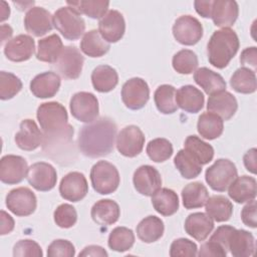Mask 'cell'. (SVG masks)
I'll return each instance as SVG.
<instances>
[{
  "instance_id": "obj_31",
  "label": "cell",
  "mask_w": 257,
  "mask_h": 257,
  "mask_svg": "<svg viewBox=\"0 0 257 257\" xmlns=\"http://www.w3.org/2000/svg\"><path fill=\"white\" fill-rule=\"evenodd\" d=\"M154 209L163 216H172L179 210V198L176 192L168 188L159 189L152 196Z\"/></svg>"
},
{
  "instance_id": "obj_49",
  "label": "cell",
  "mask_w": 257,
  "mask_h": 257,
  "mask_svg": "<svg viewBox=\"0 0 257 257\" xmlns=\"http://www.w3.org/2000/svg\"><path fill=\"white\" fill-rule=\"evenodd\" d=\"M197 245L193 241L187 238H179L173 241L170 247V255L172 257L179 256H196L197 255Z\"/></svg>"
},
{
  "instance_id": "obj_6",
  "label": "cell",
  "mask_w": 257,
  "mask_h": 257,
  "mask_svg": "<svg viewBox=\"0 0 257 257\" xmlns=\"http://www.w3.org/2000/svg\"><path fill=\"white\" fill-rule=\"evenodd\" d=\"M237 178V169L228 159H219L206 170L205 179L210 188L217 192H225Z\"/></svg>"
},
{
  "instance_id": "obj_43",
  "label": "cell",
  "mask_w": 257,
  "mask_h": 257,
  "mask_svg": "<svg viewBox=\"0 0 257 257\" xmlns=\"http://www.w3.org/2000/svg\"><path fill=\"white\" fill-rule=\"evenodd\" d=\"M135 243L134 232L126 227L114 228L108 236V247L116 252H124L130 250Z\"/></svg>"
},
{
  "instance_id": "obj_57",
  "label": "cell",
  "mask_w": 257,
  "mask_h": 257,
  "mask_svg": "<svg viewBox=\"0 0 257 257\" xmlns=\"http://www.w3.org/2000/svg\"><path fill=\"white\" fill-rule=\"evenodd\" d=\"M14 229V220L5 211H1V227L0 234H9Z\"/></svg>"
},
{
  "instance_id": "obj_8",
  "label": "cell",
  "mask_w": 257,
  "mask_h": 257,
  "mask_svg": "<svg viewBox=\"0 0 257 257\" xmlns=\"http://www.w3.org/2000/svg\"><path fill=\"white\" fill-rule=\"evenodd\" d=\"M84 57L75 46L63 47L58 59L53 63L54 69L65 79H76L80 76Z\"/></svg>"
},
{
  "instance_id": "obj_36",
  "label": "cell",
  "mask_w": 257,
  "mask_h": 257,
  "mask_svg": "<svg viewBox=\"0 0 257 257\" xmlns=\"http://www.w3.org/2000/svg\"><path fill=\"white\" fill-rule=\"evenodd\" d=\"M209 198L207 188L199 182L186 185L182 190L183 205L186 209H197L203 207Z\"/></svg>"
},
{
  "instance_id": "obj_25",
  "label": "cell",
  "mask_w": 257,
  "mask_h": 257,
  "mask_svg": "<svg viewBox=\"0 0 257 257\" xmlns=\"http://www.w3.org/2000/svg\"><path fill=\"white\" fill-rule=\"evenodd\" d=\"M203 92L193 85H183L176 90V103L178 107L189 113L199 112L204 105Z\"/></svg>"
},
{
  "instance_id": "obj_29",
  "label": "cell",
  "mask_w": 257,
  "mask_h": 257,
  "mask_svg": "<svg viewBox=\"0 0 257 257\" xmlns=\"http://www.w3.org/2000/svg\"><path fill=\"white\" fill-rule=\"evenodd\" d=\"M194 80L210 95L226 89V81L224 78L219 73L207 67L198 68L194 73Z\"/></svg>"
},
{
  "instance_id": "obj_41",
  "label": "cell",
  "mask_w": 257,
  "mask_h": 257,
  "mask_svg": "<svg viewBox=\"0 0 257 257\" xmlns=\"http://www.w3.org/2000/svg\"><path fill=\"white\" fill-rule=\"evenodd\" d=\"M67 5L79 14H84L92 19H101L106 14L109 2L103 0H80L67 1Z\"/></svg>"
},
{
  "instance_id": "obj_52",
  "label": "cell",
  "mask_w": 257,
  "mask_h": 257,
  "mask_svg": "<svg viewBox=\"0 0 257 257\" xmlns=\"http://www.w3.org/2000/svg\"><path fill=\"white\" fill-rule=\"evenodd\" d=\"M242 222L251 228H256V201L255 199L248 202L241 211Z\"/></svg>"
},
{
  "instance_id": "obj_56",
  "label": "cell",
  "mask_w": 257,
  "mask_h": 257,
  "mask_svg": "<svg viewBox=\"0 0 257 257\" xmlns=\"http://www.w3.org/2000/svg\"><path fill=\"white\" fill-rule=\"evenodd\" d=\"M212 0H197L194 2L195 9L199 15H201L204 18H211V12H212Z\"/></svg>"
},
{
  "instance_id": "obj_47",
  "label": "cell",
  "mask_w": 257,
  "mask_h": 257,
  "mask_svg": "<svg viewBox=\"0 0 257 257\" xmlns=\"http://www.w3.org/2000/svg\"><path fill=\"white\" fill-rule=\"evenodd\" d=\"M53 218L58 227L67 229L75 225L77 221V213L72 205L61 204L55 209Z\"/></svg>"
},
{
  "instance_id": "obj_1",
  "label": "cell",
  "mask_w": 257,
  "mask_h": 257,
  "mask_svg": "<svg viewBox=\"0 0 257 257\" xmlns=\"http://www.w3.org/2000/svg\"><path fill=\"white\" fill-rule=\"evenodd\" d=\"M37 120L43 133V151L55 154L56 148L68 145L73 136V127L68 123L65 107L56 101L41 103L36 112Z\"/></svg>"
},
{
  "instance_id": "obj_9",
  "label": "cell",
  "mask_w": 257,
  "mask_h": 257,
  "mask_svg": "<svg viewBox=\"0 0 257 257\" xmlns=\"http://www.w3.org/2000/svg\"><path fill=\"white\" fill-rule=\"evenodd\" d=\"M150 98L148 83L140 77H133L125 81L121 88V100L124 105L133 110L143 108Z\"/></svg>"
},
{
  "instance_id": "obj_38",
  "label": "cell",
  "mask_w": 257,
  "mask_h": 257,
  "mask_svg": "<svg viewBox=\"0 0 257 257\" xmlns=\"http://www.w3.org/2000/svg\"><path fill=\"white\" fill-rule=\"evenodd\" d=\"M184 147L202 166L210 163L214 158L213 147L197 136H189L185 141Z\"/></svg>"
},
{
  "instance_id": "obj_40",
  "label": "cell",
  "mask_w": 257,
  "mask_h": 257,
  "mask_svg": "<svg viewBox=\"0 0 257 257\" xmlns=\"http://www.w3.org/2000/svg\"><path fill=\"white\" fill-rule=\"evenodd\" d=\"M230 85L239 93H253L256 90V74L255 71L248 67L238 68L230 78Z\"/></svg>"
},
{
  "instance_id": "obj_17",
  "label": "cell",
  "mask_w": 257,
  "mask_h": 257,
  "mask_svg": "<svg viewBox=\"0 0 257 257\" xmlns=\"http://www.w3.org/2000/svg\"><path fill=\"white\" fill-rule=\"evenodd\" d=\"M125 31V22L122 14L117 10H109L98 22V32L108 43L120 40Z\"/></svg>"
},
{
  "instance_id": "obj_14",
  "label": "cell",
  "mask_w": 257,
  "mask_h": 257,
  "mask_svg": "<svg viewBox=\"0 0 257 257\" xmlns=\"http://www.w3.org/2000/svg\"><path fill=\"white\" fill-rule=\"evenodd\" d=\"M27 162L20 156L6 155L0 161V180L4 184H19L27 177Z\"/></svg>"
},
{
  "instance_id": "obj_32",
  "label": "cell",
  "mask_w": 257,
  "mask_h": 257,
  "mask_svg": "<svg viewBox=\"0 0 257 257\" xmlns=\"http://www.w3.org/2000/svg\"><path fill=\"white\" fill-rule=\"evenodd\" d=\"M62 49L63 44L60 37L57 34H51L38 40L36 58L40 61L53 64L58 59Z\"/></svg>"
},
{
  "instance_id": "obj_33",
  "label": "cell",
  "mask_w": 257,
  "mask_h": 257,
  "mask_svg": "<svg viewBox=\"0 0 257 257\" xmlns=\"http://www.w3.org/2000/svg\"><path fill=\"white\" fill-rule=\"evenodd\" d=\"M165 226L161 218L157 216H148L137 226V235L145 243L158 241L164 234Z\"/></svg>"
},
{
  "instance_id": "obj_13",
  "label": "cell",
  "mask_w": 257,
  "mask_h": 257,
  "mask_svg": "<svg viewBox=\"0 0 257 257\" xmlns=\"http://www.w3.org/2000/svg\"><path fill=\"white\" fill-rule=\"evenodd\" d=\"M28 183L37 191L47 192L52 190L57 182L56 170L48 163H34L28 168Z\"/></svg>"
},
{
  "instance_id": "obj_18",
  "label": "cell",
  "mask_w": 257,
  "mask_h": 257,
  "mask_svg": "<svg viewBox=\"0 0 257 257\" xmlns=\"http://www.w3.org/2000/svg\"><path fill=\"white\" fill-rule=\"evenodd\" d=\"M24 27L35 37L45 35L53 28V19L49 11L42 7H31L24 16Z\"/></svg>"
},
{
  "instance_id": "obj_15",
  "label": "cell",
  "mask_w": 257,
  "mask_h": 257,
  "mask_svg": "<svg viewBox=\"0 0 257 257\" xmlns=\"http://www.w3.org/2000/svg\"><path fill=\"white\" fill-rule=\"evenodd\" d=\"M133 183L138 193L149 197L161 189L162 178L156 168L150 165H144L135 171Z\"/></svg>"
},
{
  "instance_id": "obj_37",
  "label": "cell",
  "mask_w": 257,
  "mask_h": 257,
  "mask_svg": "<svg viewBox=\"0 0 257 257\" xmlns=\"http://www.w3.org/2000/svg\"><path fill=\"white\" fill-rule=\"evenodd\" d=\"M198 133L206 140H215L223 134V119L212 112H204L198 118Z\"/></svg>"
},
{
  "instance_id": "obj_12",
  "label": "cell",
  "mask_w": 257,
  "mask_h": 257,
  "mask_svg": "<svg viewBox=\"0 0 257 257\" xmlns=\"http://www.w3.org/2000/svg\"><path fill=\"white\" fill-rule=\"evenodd\" d=\"M116 149L124 157L134 158L142 153L145 145V135L137 125L123 127L116 136Z\"/></svg>"
},
{
  "instance_id": "obj_11",
  "label": "cell",
  "mask_w": 257,
  "mask_h": 257,
  "mask_svg": "<svg viewBox=\"0 0 257 257\" xmlns=\"http://www.w3.org/2000/svg\"><path fill=\"white\" fill-rule=\"evenodd\" d=\"M36 206V196L26 187L13 189L6 196V207L18 217L31 215L35 211Z\"/></svg>"
},
{
  "instance_id": "obj_48",
  "label": "cell",
  "mask_w": 257,
  "mask_h": 257,
  "mask_svg": "<svg viewBox=\"0 0 257 257\" xmlns=\"http://www.w3.org/2000/svg\"><path fill=\"white\" fill-rule=\"evenodd\" d=\"M14 257H42L43 252L39 244L33 240L25 239L18 241L13 247Z\"/></svg>"
},
{
  "instance_id": "obj_4",
  "label": "cell",
  "mask_w": 257,
  "mask_h": 257,
  "mask_svg": "<svg viewBox=\"0 0 257 257\" xmlns=\"http://www.w3.org/2000/svg\"><path fill=\"white\" fill-rule=\"evenodd\" d=\"M53 26L68 40H76L84 33L85 22L78 12L66 6L60 7L52 16Z\"/></svg>"
},
{
  "instance_id": "obj_21",
  "label": "cell",
  "mask_w": 257,
  "mask_h": 257,
  "mask_svg": "<svg viewBox=\"0 0 257 257\" xmlns=\"http://www.w3.org/2000/svg\"><path fill=\"white\" fill-rule=\"evenodd\" d=\"M238 108L235 96L226 90L214 93L209 96L207 109L209 112L219 115L223 120L230 119Z\"/></svg>"
},
{
  "instance_id": "obj_42",
  "label": "cell",
  "mask_w": 257,
  "mask_h": 257,
  "mask_svg": "<svg viewBox=\"0 0 257 257\" xmlns=\"http://www.w3.org/2000/svg\"><path fill=\"white\" fill-rule=\"evenodd\" d=\"M174 164L185 179L197 178L202 172V165L185 149L180 150L177 153L174 159Z\"/></svg>"
},
{
  "instance_id": "obj_19",
  "label": "cell",
  "mask_w": 257,
  "mask_h": 257,
  "mask_svg": "<svg viewBox=\"0 0 257 257\" xmlns=\"http://www.w3.org/2000/svg\"><path fill=\"white\" fill-rule=\"evenodd\" d=\"M34 39L27 34H19L8 40L4 47L5 56L14 62L28 60L34 53Z\"/></svg>"
},
{
  "instance_id": "obj_39",
  "label": "cell",
  "mask_w": 257,
  "mask_h": 257,
  "mask_svg": "<svg viewBox=\"0 0 257 257\" xmlns=\"http://www.w3.org/2000/svg\"><path fill=\"white\" fill-rule=\"evenodd\" d=\"M154 100L158 110L164 114L174 113L178 109L176 103V88L173 85H160L154 93Z\"/></svg>"
},
{
  "instance_id": "obj_23",
  "label": "cell",
  "mask_w": 257,
  "mask_h": 257,
  "mask_svg": "<svg viewBox=\"0 0 257 257\" xmlns=\"http://www.w3.org/2000/svg\"><path fill=\"white\" fill-rule=\"evenodd\" d=\"M254 236L243 229H234L228 238V251L234 257H249L255 253Z\"/></svg>"
},
{
  "instance_id": "obj_7",
  "label": "cell",
  "mask_w": 257,
  "mask_h": 257,
  "mask_svg": "<svg viewBox=\"0 0 257 257\" xmlns=\"http://www.w3.org/2000/svg\"><path fill=\"white\" fill-rule=\"evenodd\" d=\"M70 112L74 118L82 122H92L98 116V100L91 92L79 91L70 99Z\"/></svg>"
},
{
  "instance_id": "obj_24",
  "label": "cell",
  "mask_w": 257,
  "mask_h": 257,
  "mask_svg": "<svg viewBox=\"0 0 257 257\" xmlns=\"http://www.w3.org/2000/svg\"><path fill=\"white\" fill-rule=\"evenodd\" d=\"M60 87V77L53 71L37 74L30 82V90L34 96L49 98L54 96Z\"/></svg>"
},
{
  "instance_id": "obj_59",
  "label": "cell",
  "mask_w": 257,
  "mask_h": 257,
  "mask_svg": "<svg viewBox=\"0 0 257 257\" xmlns=\"http://www.w3.org/2000/svg\"><path fill=\"white\" fill-rule=\"evenodd\" d=\"M13 30L9 25H1V42L3 43L5 40L9 39L12 36Z\"/></svg>"
},
{
  "instance_id": "obj_26",
  "label": "cell",
  "mask_w": 257,
  "mask_h": 257,
  "mask_svg": "<svg viewBox=\"0 0 257 257\" xmlns=\"http://www.w3.org/2000/svg\"><path fill=\"white\" fill-rule=\"evenodd\" d=\"M229 197L238 204L248 203L255 199L257 183L255 178L249 176L237 177L228 188Z\"/></svg>"
},
{
  "instance_id": "obj_2",
  "label": "cell",
  "mask_w": 257,
  "mask_h": 257,
  "mask_svg": "<svg viewBox=\"0 0 257 257\" xmlns=\"http://www.w3.org/2000/svg\"><path fill=\"white\" fill-rule=\"evenodd\" d=\"M116 131L115 122L106 116L83 125L77 139L79 151L92 159L109 155L113 150Z\"/></svg>"
},
{
  "instance_id": "obj_50",
  "label": "cell",
  "mask_w": 257,
  "mask_h": 257,
  "mask_svg": "<svg viewBox=\"0 0 257 257\" xmlns=\"http://www.w3.org/2000/svg\"><path fill=\"white\" fill-rule=\"evenodd\" d=\"M74 255L75 248L73 244L68 240H54L47 248L48 257H73Z\"/></svg>"
},
{
  "instance_id": "obj_5",
  "label": "cell",
  "mask_w": 257,
  "mask_h": 257,
  "mask_svg": "<svg viewBox=\"0 0 257 257\" xmlns=\"http://www.w3.org/2000/svg\"><path fill=\"white\" fill-rule=\"evenodd\" d=\"M90 181L96 193L108 195L116 191L120 178L115 166L106 161H99L90 170Z\"/></svg>"
},
{
  "instance_id": "obj_54",
  "label": "cell",
  "mask_w": 257,
  "mask_h": 257,
  "mask_svg": "<svg viewBox=\"0 0 257 257\" xmlns=\"http://www.w3.org/2000/svg\"><path fill=\"white\" fill-rule=\"evenodd\" d=\"M235 228L229 225H223L220 226L216 229V231L213 233V235L210 237V240L218 242L220 245H222L226 251L228 252V238L230 233L234 230Z\"/></svg>"
},
{
  "instance_id": "obj_20",
  "label": "cell",
  "mask_w": 257,
  "mask_h": 257,
  "mask_svg": "<svg viewBox=\"0 0 257 257\" xmlns=\"http://www.w3.org/2000/svg\"><path fill=\"white\" fill-rule=\"evenodd\" d=\"M17 147L23 151H34L43 143V133L33 119H24L20 122L19 131L15 135Z\"/></svg>"
},
{
  "instance_id": "obj_53",
  "label": "cell",
  "mask_w": 257,
  "mask_h": 257,
  "mask_svg": "<svg viewBox=\"0 0 257 257\" xmlns=\"http://www.w3.org/2000/svg\"><path fill=\"white\" fill-rule=\"evenodd\" d=\"M240 62L244 66H249L248 68L256 71L257 67V48L255 46L245 48L240 55Z\"/></svg>"
},
{
  "instance_id": "obj_22",
  "label": "cell",
  "mask_w": 257,
  "mask_h": 257,
  "mask_svg": "<svg viewBox=\"0 0 257 257\" xmlns=\"http://www.w3.org/2000/svg\"><path fill=\"white\" fill-rule=\"evenodd\" d=\"M239 7L233 0H215L212 4L211 18L218 27L229 28L238 18Z\"/></svg>"
},
{
  "instance_id": "obj_27",
  "label": "cell",
  "mask_w": 257,
  "mask_h": 257,
  "mask_svg": "<svg viewBox=\"0 0 257 257\" xmlns=\"http://www.w3.org/2000/svg\"><path fill=\"white\" fill-rule=\"evenodd\" d=\"M214 229L213 220L205 213L190 214L185 221V230L188 235L197 241H204Z\"/></svg>"
},
{
  "instance_id": "obj_16",
  "label": "cell",
  "mask_w": 257,
  "mask_h": 257,
  "mask_svg": "<svg viewBox=\"0 0 257 257\" xmlns=\"http://www.w3.org/2000/svg\"><path fill=\"white\" fill-rule=\"evenodd\" d=\"M60 196L70 202L82 200L88 193L87 181L82 173L70 172L65 175L59 185Z\"/></svg>"
},
{
  "instance_id": "obj_34",
  "label": "cell",
  "mask_w": 257,
  "mask_h": 257,
  "mask_svg": "<svg viewBox=\"0 0 257 257\" xmlns=\"http://www.w3.org/2000/svg\"><path fill=\"white\" fill-rule=\"evenodd\" d=\"M109 48V43L95 29L85 32L80 41V50L89 57H100L107 53Z\"/></svg>"
},
{
  "instance_id": "obj_3",
  "label": "cell",
  "mask_w": 257,
  "mask_h": 257,
  "mask_svg": "<svg viewBox=\"0 0 257 257\" xmlns=\"http://www.w3.org/2000/svg\"><path fill=\"white\" fill-rule=\"evenodd\" d=\"M239 38L236 32L230 28H222L215 31L207 44L209 62L219 68H225L239 49Z\"/></svg>"
},
{
  "instance_id": "obj_55",
  "label": "cell",
  "mask_w": 257,
  "mask_h": 257,
  "mask_svg": "<svg viewBox=\"0 0 257 257\" xmlns=\"http://www.w3.org/2000/svg\"><path fill=\"white\" fill-rule=\"evenodd\" d=\"M256 155H257V151L255 148L249 150L243 157V162H244V166L247 169V171H249L252 174H256L257 173V164H256Z\"/></svg>"
},
{
  "instance_id": "obj_60",
  "label": "cell",
  "mask_w": 257,
  "mask_h": 257,
  "mask_svg": "<svg viewBox=\"0 0 257 257\" xmlns=\"http://www.w3.org/2000/svg\"><path fill=\"white\" fill-rule=\"evenodd\" d=\"M0 8H1V17H0V19L3 22L4 20H6L9 17L10 8H9V6L7 5V3L5 1L0 2Z\"/></svg>"
},
{
  "instance_id": "obj_51",
  "label": "cell",
  "mask_w": 257,
  "mask_h": 257,
  "mask_svg": "<svg viewBox=\"0 0 257 257\" xmlns=\"http://www.w3.org/2000/svg\"><path fill=\"white\" fill-rule=\"evenodd\" d=\"M199 256H206V257H226L227 251L226 249L220 245L218 242L210 240L201 245L199 252L197 253Z\"/></svg>"
},
{
  "instance_id": "obj_30",
  "label": "cell",
  "mask_w": 257,
  "mask_h": 257,
  "mask_svg": "<svg viewBox=\"0 0 257 257\" xmlns=\"http://www.w3.org/2000/svg\"><path fill=\"white\" fill-rule=\"evenodd\" d=\"M91 82L96 91L108 92L117 85L118 74L116 70L109 65H98L91 73Z\"/></svg>"
},
{
  "instance_id": "obj_35",
  "label": "cell",
  "mask_w": 257,
  "mask_h": 257,
  "mask_svg": "<svg viewBox=\"0 0 257 257\" xmlns=\"http://www.w3.org/2000/svg\"><path fill=\"white\" fill-rule=\"evenodd\" d=\"M207 215L216 222H226L233 214V205L228 198L215 195L208 198L206 204Z\"/></svg>"
},
{
  "instance_id": "obj_44",
  "label": "cell",
  "mask_w": 257,
  "mask_h": 257,
  "mask_svg": "<svg viewBox=\"0 0 257 257\" xmlns=\"http://www.w3.org/2000/svg\"><path fill=\"white\" fill-rule=\"evenodd\" d=\"M172 64L177 72L190 74L197 69L199 61L195 52L189 49H182L173 56Z\"/></svg>"
},
{
  "instance_id": "obj_45",
  "label": "cell",
  "mask_w": 257,
  "mask_h": 257,
  "mask_svg": "<svg viewBox=\"0 0 257 257\" xmlns=\"http://www.w3.org/2000/svg\"><path fill=\"white\" fill-rule=\"evenodd\" d=\"M146 151L152 161L162 163L170 159L173 155V146L169 140L158 138L149 142Z\"/></svg>"
},
{
  "instance_id": "obj_46",
  "label": "cell",
  "mask_w": 257,
  "mask_h": 257,
  "mask_svg": "<svg viewBox=\"0 0 257 257\" xmlns=\"http://www.w3.org/2000/svg\"><path fill=\"white\" fill-rule=\"evenodd\" d=\"M22 88V81L11 72H0V98L7 100L14 97Z\"/></svg>"
},
{
  "instance_id": "obj_58",
  "label": "cell",
  "mask_w": 257,
  "mask_h": 257,
  "mask_svg": "<svg viewBox=\"0 0 257 257\" xmlns=\"http://www.w3.org/2000/svg\"><path fill=\"white\" fill-rule=\"evenodd\" d=\"M108 254L107 252L100 246L97 245H89L86 246L80 253L79 257L81 256H101V257H106Z\"/></svg>"
},
{
  "instance_id": "obj_28",
  "label": "cell",
  "mask_w": 257,
  "mask_h": 257,
  "mask_svg": "<svg viewBox=\"0 0 257 257\" xmlns=\"http://www.w3.org/2000/svg\"><path fill=\"white\" fill-rule=\"evenodd\" d=\"M90 216L96 224L100 226H109L118 220L120 209L116 202L110 199H102L92 206Z\"/></svg>"
},
{
  "instance_id": "obj_10",
  "label": "cell",
  "mask_w": 257,
  "mask_h": 257,
  "mask_svg": "<svg viewBox=\"0 0 257 257\" xmlns=\"http://www.w3.org/2000/svg\"><path fill=\"white\" fill-rule=\"evenodd\" d=\"M173 35L179 43L191 46L201 40L203 26L197 18L191 15H182L173 25Z\"/></svg>"
}]
</instances>
